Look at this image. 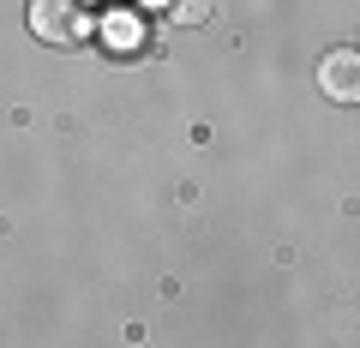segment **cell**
I'll list each match as a JSON object with an SVG mask.
<instances>
[{
	"label": "cell",
	"instance_id": "1",
	"mask_svg": "<svg viewBox=\"0 0 360 348\" xmlns=\"http://www.w3.org/2000/svg\"><path fill=\"white\" fill-rule=\"evenodd\" d=\"M30 30H37V42H49V49H72V42H84L96 25H90L84 0H30Z\"/></svg>",
	"mask_w": 360,
	"mask_h": 348
},
{
	"label": "cell",
	"instance_id": "2",
	"mask_svg": "<svg viewBox=\"0 0 360 348\" xmlns=\"http://www.w3.org/2000/svg\"><path fill=\"white\" fill-rule=\"evenodd\" d=\"M319 91L330 96V103H354V96H360V54L354 49H330V54H324Z\"/></svg>",
	"mask_w": 360,
	"mask_h": 348
},
{
	"label": "cell",
	"instance_id": "3",
	"mask_svg": "<svg viewBox=\"0 0 360 348\" xmlns=\"http://www.w3.org/2000/svg\"><path fill=\"white\" fill-rule=\"evenodd\" d=\"M210 13H217V0H168V18H174L180 30H198V25H210Z\"/></svg>",
	"mask_w": 360,
	"mask_h": 348
},
{
	"label": "cell",
	"instance_id": "4",
	"mask_svg": "<svg viewBox=\"0 0 360 348\" xmlns=\"http://www.w3.org/2000/svg\"><path fill=\"white\" fill-rule=\"evenodd\" d=\"M108 30H120V42H127V49H132V42H139V25H132V18H115V25H108Z\"/></svg>",
	"mask_w": 360,
	"mask_h": 348
},
{
	"label": "cell",
	"instance_id": "5",
	"mask_svg": "<svg viewBox=\"0 0 360 348\" xmlns=\"http://www.w3.org/2000/svg\"><path fill=\"white\" fill-rule=\"evenodd\" d=\"M144 6H168V0H144Z\"/></svg>",
	"mask_w": 360,
	"mask_h": 348
}]
</instances>
